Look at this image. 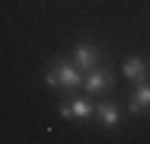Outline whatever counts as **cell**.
<instances>
[{"label":"cell","instance_id":"6","mask_svg":"<svg viewBox=\"0 0 150 144\" xmlns=\"http://www.w3.org/2000/svg\"><path fill=\"white\" fill-rule=\"evenodd\" d=\"M144 109H150V86L147 83H137V90H134V96H131V103H128V112H144Z\"/></svg>","mask_w":150,"mask_h":144},{"label":"cell","instance_id":"4","mask_svg":"<svg viewBox=\"0 0 150 144\" xmlns=\"http://www.w3.org/2000/svg\"><path fill=\"white\" fill-rule=\"evenodd\" d=\"M96 112V106H93L90 99H67V103H61V115L64 118H90Z\"/></svg>","mask_w":150,"mask_h":144},{"label":"cell","instance_id":"5","mask_svg":"<svg viewBox=\"0 0 150 144\" xmlns=\"http://www.w3.org/2000/svg\"><path fill=\"white\" fill-rule=\"evenodd\" d=\"M121 74H125L128 80H134V83H144V80H147V64H144L141 58H128L125 67H121Z\"/></svg>","mask_w":150,"mask_h":144},{"label":"cell","instance_id":"1","mask_svg":"<svg viewBox=\"0 0 150 144\" xmlns=\"http://www.w3.org/2000/svg\"><path fill=\"white\" fill-rule=\"evenodd\" d=\"M83 71L77 67V64H70V61H58L54 67H48L45 71V83L48 86H61V90H74V86L83 83Z\"/></svg>","mask_w":150,"mask_h":144},{"label":"cell","instance_id":"2","mask_svg":"<svg viewBox=\"0 0 150 144\" xmlns=\"http://www.w3.org/2000/svg\"><path fill=\"white\" fill-rule=\"evenodd\" d=\"M99 61H102V51L90 45V42H80V45H74V64L83 71V74H90L93 67H99Z\"/></svg>","mask_w":150,"mask_h":144},{"label":"cell","instance_id":"7","mask_svg":"<svg viewBox=\"0 0 150 144\" xmlns=\"http://www.w3.org/2000/svg\"><path fill=\"white\" fill-rule=\"evenodd\" d=\"M96 115L102 118V125H105V128L118 125V118H121L118 106H115V103H109V99H105V103H96Z\"/></svg>","mask_w":150,"mask_h":144},{"label":"cell","instance_id":"3","mask_svg":"<svg viewBox=\"0 0 150 144\" xmlns=\"http://www.w3.org/2000/svg\"><path fill=\"white\" fill-rule=\"evenodd\" d=\"M83 86H86L90 93H105V90L112 86V74H109V67H102V64L93 67L90 74L83 77Z\"/></svg>","mask_w":150,"mask_h":144}]
</instances>
